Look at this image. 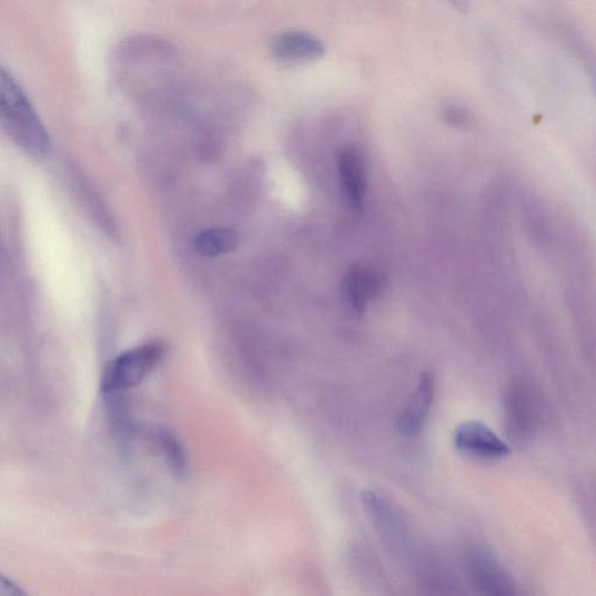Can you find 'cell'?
<instances>
[{"mask_svg": "<svg viewBox=\"0 0 596 596\" xmlns=\"http://www.w3.org/2000/svg\"><path fill=\"white\" fill-rule=\"evenodd\" d=\"M0 123L14 144L28 154L50 153L51 139L26 92L3 68L0 73Z\"/></svg>", "mask_w": 596, "mask_h": 596, "instance_id": "1", "label": "cell"}, {"mask_svg": "<svg viewBox=\"0 0 596 596\" xmlns=\"http://www.w3.org/2000/svg\"><path fill=\"white\" fill-rule=\"evenodd\" d=\"M164 346L159 342L141 345L113 360L102 377V392L107 397L132 390L144 381L161 363Z\"/></svg>", "mask_w": 596, "mask_h": 596, "instance_id": "2", "label": "cell"}, {"mask_svg": "<svg viewBox=\"0 0 596 596\" xmlns=\"http://www.w3.org/2000/svg\"><path fill=\"white\" fill-rule=\"evenodd\" d=\"M463 558L466 575L475 589L487 595L514 593L513 579L487 547L469 544Z\"/></svg>", "mask_w": 596, "mask_h": 596, "instance_id": "3", "label": "cell"}, {"mask_svg": "<svg viewBox=\"0 0 596 596\" xmlns=\"http://www.w3.org/2000/svg\"><path fill=\"white\" fill-rule=\"evenodd\" d=\"M462 455L478 461H498L511 455L509 446L491 427L478 421L461 423L452 436Z\"/></svg>", "mask_w": 596, "mask_h": 596, "instance_id": "4", "label": "cell"}, {"mask_svg": "<svg viewBox=\"0 0 596 596\" xmlns=\"http://www.w3.org/2000/svg\"><path fill=\"white\" fill-rule=\"evenodd\" d=\"M435 395V377L431 373L423 372L416 390L398 417L397 428L401 435L413 438L423 432L426 420L431 415Z\"/></svg>", "mask_w": 596, "mask_h": 596, "instance_id": "5", "label": "cell"}, {"mask_svg": "<svg viewBox=\"0 0 596 596\" xmlns=\"http://www.w3.org/2000/svg\"><path fill=\"white\" fill-rule=\"evenodd\" d=\"M273 55L283 62H310L324 57V43L313 34L289 31L272 42Z\"/></svg>", "mask_w": 596, "mask_h": 596, "instance_id": "6", "label": "cell"}, {"mask_svg": "<svg viewBox=\"0 0 596 596\" xmlns=\"http://www.w3.org/2000/svg\"><path fill=\"white\" fill-rule=\"evenodd\" d=\"M339 172L347 200L361 210L367 194V175L360 152L352 148L343 149L339 153Z\"/></svg>", "mask_w": 596, "mask_h": 596, "instance_id": "7", "label": "cell"}, {"mask_svg": "<svg viewBox=\"0 0 596 596\" xmlns=\"http://www.w3.org/2000/svg\"><path fill=\"white\" fill-rule=\"evenodd\" d=\"M386 280L370 269H354L345 279V292L356 314L365 312L367 304L385 289Z\"/></svg>", "mask_w": 596, "mask_h": 596, "instance_id": "8", "label": "cell"}, {"mask_svg": "<svg viewBox=\"0 0 596 596\" xmlns=\"http://www.w3.org/2000/svg\"><path fill=\"white\" fill-rule=\"evenodd\" d=\"M241 244L240 234L231 229L213 228L200 232L194 241L196 252L204 257L226 255Z\"/></svg>", "mask_w": 596, "mask_h": 596, "instance_id": "9", "label": "cell"}, {"mask_svg": "<svg viewBox=\"0 0 596 596\" xmlns=\"http://www.w3.org/2000/svg\"><path fill=\"white\" fill-rule=\"evenodd\" d=\"M152 437L172 471L178 475H184L188 461L183 445L178 437L169 428L161 426L154 428Z\"/></svg>", "mask_w": 596, "mask_h": 596, "instance_id": "10", "label": "cell"}, {"mask_svg": "<svg viewBox=\"0 0 596 596\" xmlns=\"http://www.w3.org/2000/svg\"><path fill=\"white\" fill-rule=\"evenodd\" d=\"M445 123L452 127L464 128L471 123V117L468 112L457 105H451L443 112Z\"/></svg>", "mask_w": 596, "mask_h": 596, "instance_id": "11", "label": "cell"}, {"mask_svg": "<svg viewBox=\"0 0 596 596\" xmlns=\"http://www.w3.org/2000/svg\"><path fill=\"white\" fill-rule=\"evenodd\" d=\"M0 595L3 596H19L26 595L18 586H16L10 579L2 576L0 578Z\"/></svg>", "mask_w": 596, "mask_h": 596, "instance_id": "12", "label": "cell"}, {"mask_svg": "<svg viewBox=\"0 0 596 596\" xmlns=\"http://www.w3.org/2000/svg\"><path fill=\"white\" fill-rule=\"evenodd\" d=\"M447 2L461 13L469 10V0H447Z\"/></svg>", "mask_w": 596, "mask_h": 596, "instance_id": "13", "label": "cell"}, {"mask_svg": "<svg viewBox=\"0 0 596 596\" xmlns=\"http://www.w3.org/2000/svg\"><path fill=\"white\" fill-rule=\"evenodd\" d=\"M595 84H596V80H595Z\"/></svg>", "mask_w": 596, "mask_h": 596, "instance_id": "14", "label": "cell"}]
</instances>
